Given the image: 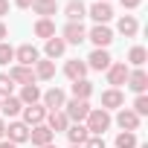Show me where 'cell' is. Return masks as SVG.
<instances>
[{
	"instance_id": "obj_1",
	"label": "cell",
	"mask_w": 148,
	"mask_h": 148,
	"mask_svg": "<svg viewBox=\"0 0 148 148\" xmlns=\"http://www.w3.org/2000/svg\"><path fill=\"white\" fill-rule=\"evenodd\" d=\"M110 113L108 110H102V108H90V113H87V119H84V128H87V134L90 136H102L108 128H110Z\"/></svg>"
},
{
	"instance_id": "obj_2",
	"label": "cell",
	"mask_w": 148,
	"mask_h": 148,
	"mask_svg": "<svg viewBox=\"0 0 148 148\" xmlns=\"http://www.w3.org/2000/svg\"><path fill=\"white\" fill-rule=\"evenodd\" d=\"M64 116L70 119V125H76V122H84L87 113H90V102H82V99H67L64 102Z\"/></svg>"
},
{
	"instance_id": "obj_3",
	"label": "cell",
	"mask_w": 148,
	"mask_h": 148,
	"mask_svg": "<svg viewBox=\"0 0 148 148\" xmlns=\"http://www.w3.org/2000/svg\"><path fill=\"white\" fill-rule=\"evenodd\" d=\"M87 41H93L96 49H108V47L113 44V32H110L108 23H96V26L87 32Z\"/></svg>"
},
{
	"instance_id": "obj_4",
	"label": "cell",
	"mask_w": 148,
	"mask_h": 148,
	"mask_svg": "<svg viewBox=\"0 0 148 148\" xmlns=\"http://www.w3.org/2000/svg\"><path fill=\"white\" fill-rule=\"evenodd\" d=\"M105 73H108V84L119 90V87H122V84L128 82V73H131V67H128L125 61H113V64H110V67H108Z\"/></svg>"
},
{
	"instance_id": "obj_5",
	"label": "cell",
	"mask_w": 148,
	"mask_h": 148,
	"mask_svg": "<svg viewBox=\"0 0 148 148\" xmlns=\"http://www.w3.org/2000/svg\"><path fill=\"white\" fill-rule=\"evenodd\" d=\"M64 102H67V93H64L61 87H49L47 93H41V105H44L47 110H61Z\"/></svg>"
},
{
	"instance_id": "obj_6",
	"label": "cell",
	"mask_w": 148,
	"mask_h": 148,
	"mask_svg": "<svg viewBox=\"0 0 148 148\" xmlns=\"http://www.w3.org/2000/svg\"><path fill=\"white\" fill-rule=\"evenodd\" d=\"M61 38H64V44H82V41H87V29H84V23H70L67 21V26L61 29Z\"/></svg>"
},
{
	"instance_id": "obj_7",
	"label": "cell",
	"mask_w": 148,
	"mask_h": 148,
	"mask_svg": "<svg viewBox=\"0 0 148 148\" xmlns=\"http://www.w3.org/2000/svg\"><path fill=\"white\" fill-rule=\"evenodd\" d=\"M38 58H41V52H38V47H32V44H21V47L15 49V61H18L21 67H35Z\"/></svg>"
},
{
	"instance_id": "obj_8",
	"label": "cell",
	"mask_w": 148,
	"mask_h": 148,
	"mask_svg": "<svg viewBox=\"0 0 148 148\" xmlns=\"http://www.w3.org/2000/svg\"><path fill=\"white\" fill-rule=\"evenodd\" d=\"M21 113H23V125H26V128H35V125H41V122L47 119V108H44L41 102H38V105H26Z\"/></svg>"
},
{
	"instance_id": "obj_9",
	"label": "cell",
	"mask_w": 148,
	"mask_h": 148,
	"mask_svg": "<svg viewBox=\"0 0 148 148\" xmlns=\"http://www.w3.org/2000/svg\"><path fill=\"white\" fill-rule=\"evenodd\" d=\"M119 108H125V93L116 87H108L102 93V110H119Z\"/></svg>"
},
{
	"instance_id": "obj_10",
	"label": "cell",
	"mask_w": 148,
	"mask_h": 148,
	"mask_svg": "<svg viewBox=\"0 0 148 148\" xmlns=\"http://www.w3.org/2000/svg\"><path fill=\"white\" fill-rule=\"evenodd\" d=\"M44 125H47L52 134H64V131L70 128V119L64 116V110H47V119H44Z\"/></svg>"
},
{
	"instance_id": "obj_11",
	"label": "cell",
	"mask_w": 148,
	"mask_h": 148,
	"mask_svg": "<svg viewBox=\"0 0 148 148\" xmlns=\"http://www.w3.org/2000/svg\"><path fill=\"white\" fill-rule=\"evenodd\" d=\"M125 84H128V87H131L136 96H139V93H145V90H148V73H145L142 67L131 70V73H128V82H125Z\"/></svg>"
},
{
	"instance_id": "obj_12",
	"label": "cell",
	"mask_w": 148,
	"mask_h": 148,
	"mask_svg": "<svg viewBox=\"0 0 148 148\" xmlns=\"http://www.w3.org/2000/svg\"><path fill=\"white\" fill-rule=\"evenodd\" d=\"M6 76L12 79V84H35V73H32V67H21V64H15Z\"/></svg>"
},
{
	"instance_id": "obj_13",
	"label": "cell",
	"mask_w": 148,
	"mask_h": 148,
	"mask_svg": "<svg viewBox=\"0 0 148 148\" xmlns=\"http://www.w3.org/2000/svg\"><path fill=\"white\" fill-rule=\"evenodd\" d=\"M84 64H87V70H99V73H102V70H108V67L113 64V58H110L108 49H93L90 58H87Z\"/></svg>"
},
{
	"instance_id": "obj_14",
	"label": "cell",
	"mask_w": 148,
	"mask_h": 148,
	"mask_svg": "<svg viewBox=\"0 0 148 148\" xmlns=\"http://www.w3.org/2000/svg\"><path fill=\"white\" fill-rule=\"evenodd\" d=\"M139 122H142V119H139L131 108H119V113H116V125H119L122 131H131V134H134V131L139 128Z\"/></svg>"
},
{
	"instance_id": "obj_15",
	"label": "cell",
	"mask_w": 148,
	"mask_h": 148,
	"mask_svg": "<svg viewBox=\"0 0 148 148\" xmlns=\"http://www.w3.org/2000/svg\"><path fill=\"white\" fill-rule=\"evenodd\" d=\"M6 139L9 142H15V145H21V142H29V128L23 125V122H9L6 125Z\"/></svg>"
},
{
	"instance_id": "obj_16",
	"label": "cell",
	"mask_w": 148,
	"mask_h": 148,
	"mask_svg": "<svg viewBox=\"0 0 148 148\" xmlns=\"http://www.w3.org/2000/svg\"><path fill=\"white\" fill-rule=\"evenodd\" d=\"M52 139H55V134H52V131H49L44 122H41V125H35V128H29V142H32L35 148H41V145H49Z\"/></svg>"
},
{
	"instance_id": "obj_17",
	"label": "cell",
	"mask_w": 148,
	"mask_h": 148,
	"mask_svg": "<svg viewBox=\"0 0 148 148\" xmlns=\"http://www.w3.org/2000/svg\"><path fill=\"white\" fill-rule=\"evenodd\" d=\"M32 73H35V82H49V79H55V61L38 58L35 67H32Z\"/></svg>"
},
{
	"instance_id": "obj_18",
	"label": "cell",
	"mask_w": 148,
	"mask_h": 148,
	"mask_svg": "<svg viewBox=\"0 0 148 148\" xmlns=\"http://www.w3.org/2000/svg\"><path fill=\"white\" fill-rule=\"evenodd\" d=\"M64 76H67L70 82L87 79V64H84V61H79V58H70V61L64 64Z\"/></svg>"
},
{
	"instance_id": "obj_19",
	"label": "cell",
	"mask_w": 148,
	"mask_h": 148,
	"mask_svg": "<svg viewBox=\"0 0 148 148\" xmlns=\"http://www.w3.org/2000/svg\"><path fill=\"white\" fill-rule=\"evenodd\" d=\"M64 15L70 23H82V18H87V6L84 0H70V3L64 6Z\"/></svg>"
},
{
	"instance_id": "obj_20",
	"label": "cell",
	"mask_w": 148,
	"mask_h": 148,
	"mask_svg": "<svg viewBox=\"0 0 148 148\" xmlns=\"http://www.w3.org/2000/svg\"><path fill=\"white\" fill-rule=\"evenodd\" d=\"M87 15H90L96 23H108V21L113 18V9H110V3H99V0H96V3L87 9Z\"/></svg>"
},
{
	"instance_id": "obj_21",
	"label": "cell",
	"mask_w": 148,
	"mask_h": 148,
	"mask_svg": "<svg viewBox=\"0 0 148 148\" xmlns=\"http://www.w3.org/2000/svg\"><path fill=\"white\" fill-rule=\"evenodd\" d=\"M64 134H67L70 145H84V142H87V136H90V134H87V128H84V122H76V125H70Z\"/></svg>"
},
{
	"instance_id": "obj_22",
	"label": "cell",
	"mask_w": 148,
	"mask_h": 148,
	"mask_svg": "<svg viewBox=\"0 0 148 148\" xmlns=\"http://www.w3.org/2000/svg\"><path fill=\"white\" fill-rule=\"evenodd\" d=\"M116 29H119V35L134 38V35L139 32V21H136L134 15H122V18H119V23H116Z\"/></svg>"
},
{
	"instance_id": "obj_23",
	"label": "cell",
	"mask_w": 148,
	"mask_h": 148,
	"mask_svg": "<svg viewBox=\"0 0 148 148\" xmlns=\"http://www.w3.org/2000/svg\"><path fill=\"white\" fill-rule=\"evenodd\" d=\"M18 99H21L23 108H26V105H38V102H41V87H38V84H23Z\"/></svg>"
},
{
	"instance_id": "obj_24",
	"label": "cell",
	"mask_w": 148,
	"mask_h": 148,
	"mask_svg": "<svg viewBox=\"0 0 148 148\" xmlns=\"http://www.w3.org/2000/svg\"><path fill=\"white\" fill-rule=\"evenodd\" d=\"M0 110H3V116L15 119V116L23 110V105H21V99H18V96H6V99H0Z\"/></svg>"
},
{
	"instance_id": "obj_25",
	"label": "cell",
	"mask_w": 148,
	"mask_h": 148,
	"mask_svg": "<svg viewBox=\"0 0 148 148\" xmlns=\"http://www.w3.org/2000/svg\"><path fill=\"white\" fill-rule=\"evenodd\" d=\"M73 99H82V102H87L90 96H93V84L87 82V79H79V82H73Z\"/></svg>"
},
{
	"instance_id": "obj_26",
	"label": "cell",
	"mask_w": 148,
	"mask_h": 148,
	"mask_svg": "<svg viewBox=\"0 0 148 148\" xmlns=\"http://www.w3.org/2000/svg\"><path fill=\"white\" fill-rule=\"evenodd\" d=\"M35 35L44 38V41L55 38V23H52L49 18H38V21H35Z\"/></svg>"
},
{
	"instance_id": "obj_27",
	"label": "cell",
	"mask_w": 148,
	"mask_h": 148,
	"mask_svg": "<svg viewBox=\"0 0 148 148\" xmlns=\"http://www.w3.org/2000/svg\"><path fill=\"white\" fill-rule=\"evenodd\" d=\"M32 12H35L38 18H49V15L58 12V3H55V0H35V3H32Z\"/></svg>"
},
{
	"instance_id": "obj_28",
	"label": "cell",
	"mask_w": 148,
	"mask_h": 148,
	"mask_svg": "<svg viewBox=\"0 0 148 148\" xmlns=\"http://www.w3.org/2000/svg\"><path fill=\"white\" fill-rule=\"evenodd\" d=\"M64 52H67V44H64V38H49V41H47V58H49V61L61 58Z\"/></svg>"
},
{
	"instance_id": "obj_29",
	"label": "cell",
	"mask_w": 148,
	"mask_h": 148,
	"mask_svg": "<svg viewBox=\"0 0 148 148\" xmlns=\"http://www.w3.org/2000/svg\"><path fill=\"white\" fill-rule=\"evenodd\" d=\"M145 61H148V52H145V47H139V44H136V47H131V49H128V64H134V67H142Z\"/></svg>"
},
{
	"instance_id": "obj_30",
	"label": "cell",
	"mask_w": 148,
	"mask_h": 148,
	"mask_svg": "<svg viewBox=\"0 0 148 148\" xmlns=\"http://www.w3.org/2000/svg\"><path fill=\"white\" fill-rule=\"evenodd\" d=\"M139 142H136V134H131V131H122V134H116V148H136Z\"/></svg>"
},
{
	"instance_id": "obj_31",
	"label": "cell",
	"mask_w": 148,
	"mask_h": 148,
	"mask_svg": "<svg viewBox=\"0 0 148 148\" xmlns=\"http://www.w3.org/2000/svg\"><path fill=\"white\" fill-rule=\"evenodd\" d=\"M131 110H134L139 119H142V116H148V96H145V93H139V96L134 99V108H131Z\"/></svg>"
},
{
	"instance_id": "obj_32",
	"label": "cell",
	"mask_w": 148,
	"mask_h": 148,
	"mask_svg": "<svg viewBox=\"0 0 148 148\" xmlns=\"http://www.w3.org/2000/svg\"><path fill=\"white\" fill-rule=\"evenodd\" d=\"M9 61H15V47L12 44H0V67H3V64H9Z\"/></svg>"
},
{
	"instance_id": "obj_33",
	"label": "cell",
	"mask_w": 148,
	"mask_h": 148,
	"mask_svg": "<svg viewBox=\"0 0 148 148\" xmlns=\"http://www.w3.org/2000/svg\"><path fill=\"white\" fill-rule=\"evenodd\" d=\"M12 90H15L12 79L6 76V73H0V99H6V96H12Z\"/></svg>"
},
{
	"instance_id": "obj_34",
	"label": "cell",
	"mask_w": 148,
	"mask_h": 148,
	"mask_svg": "<svg viewBox=\"0 0 148 148\" xmlns=\"http://www.w3.org/2000/svg\"><path fill=\"white\" fill-rule=\"evenodd\" d=\"M82 148H105V136H87V142Z\"/></svg>"
},
{
	"instance_id": "obj_35",
	"label": "cell",
	"mask_w": 148,
	"mask_h": 148,
	"mask_svg": "<svg viewBox=\"0 0 148 148\" xmlns=\"http://www.w3.org/2000/svg\"><path fill=\"white\" fill-rule=\"evenodd\" d=\"M119 3H122V6H125V9H136V6H139V3H142V0H119Z\"/></svg>"
},
{
	"instance_id": "obj_36",
	"label": "cell",
	"mask_w": 148,
	"mask_h": 148,
	"mask_svg": "<svg viewBox=\"0 0 148 148\" xmlns=\"http://www.w3.org/2000/svg\"><path fill=\"white\" fill-rule=\"evenodd\" d=\"M6 38H9V26H6V23H3V21H0V44H3V41H6Z\"/></svg>"
},
{
	"instance_id": "obj_37",
	"label": "cell",
	"mask_w": 148,
	"mask_h": 148,
	"mask_svg": "<svg viewBox=\"0 0 148 148\" xmlns=\"http://www.w3.org/2000/svg\"><path fill=\"white\" fill-rule=\"evenodd\" d=\"M32 3H35V0H15L18 9H32Z\"/></svg>"
},
{
	"instance_id": "obj_38",
	"label": "cell",
	"mask_w": 148,
	"mask_h": 148,
	"mask_svg": "<svg viewBox=\"0 0 148 148\" xmlns=\"http://www.w3.org/2000/svg\"><path fill=\"white\" fill-rule=\"evenodd\" d=\"M9 15V0H0V18Z\"/></svg>"
},
{
	"instance_id": "obj_39",
	"label": "cell",
	"mask_w": 148,
	"mask_h": 148,
	"mask_svg": "<svg viewBox=\"0 0 148 148\" xmlns=\"http://www.w3.org/2000/svg\"><path fill=\"white\" fill-rule=\"evenodd\" d=\"M0 139H6V119L0 116Z\"/></svg>"
},
{
	"instance_id": "obj_40",
	"label": "cell",
	"mask_w": 148,
	"mask_h": 148,
	"mask_svg": "<svg viewBox=\"0 0 148 148\" xmlns=\"http://www.w3.org/2000/svg\"><path fill=\"white\" fill-rule=\"evenodd\" d=\"M0 148H18L15 142H9V139H0Z\"/></svg>"
},
{
	"instance_id": "obj_41",
	"label": "cell",
	"mask_w": 148,
	"mask_h": 148,
	"mask_svg": "<svg viewBox=\"0 0 148 148\" xmlns=\"http://www.w3.org/2000/svg\"><path fill=\"white\" fill-rule=\"evenodd\" d=\"M41 148H58V145H52V142H49V145H41Z\"/></svg>"
},
{
	"instance_id": "obj_42",
	"label": "cell",
	"mask_w": 148,
	"mask_h": 148,
	"mask_svg": "<svg viewBox=\"0 0 148 148\" xmlns=\"http://www.w3.org/2000/svg\"><path fill=\"white\" fill-rule=\"evenodd\" d=\"M99 3H110V0H99Z\"/></svg>"
},
{
	"instance_id": "obj_43",
	"label": "cell",
	"mask_w": 148,
	"mask_h": 148,
	"mask_svg": "<svg viewBox=\"0 0 148 148\" xmlns=\"http://www.w3.org/2000/svg\"><path fill=\"white\" fill-rule=\"evenodd\" d=\"M70 148H82V145H70Z\"/></svg>"
}]
</instances>
